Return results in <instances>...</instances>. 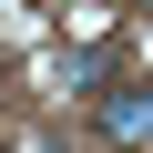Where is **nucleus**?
Returning <instances> with one entry per match:
<instances>
[{
  "instance_id": "obj_1",
  "label": "nucleus",
  "mask_w": 153,
  "mask_h": 153,
  "mask_svg": "<svg viewBox=\"0 0 153 153\" xmlns=\"http://www.w3.org/2000/svg\"><path fill=\"white\" fill-rule=\"evenodd\" d=\"M92 133H102L112 153H153V82H143V71L92 92Z\"/></svg>"
}]
</instances>
